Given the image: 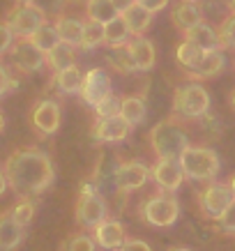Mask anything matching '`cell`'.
Here are the masks:
<instances>
[{
  "mask_svg": "<svg viewBox=\"0 0 235 251\" xmlns=\"http://www.w3.org/2000/svg\"><path fill=\"white\" fill-rule=\"evenodd\" d=\"M5 177L16 196L32 198L46 191L55 180L53 164L49 154L37 148H19L5 159Z\"/></svg>",
  "mask_w": 235,
  "mask_h": 251,
  "instance_id": "cell-1",
  "label": "cell"
},
{
  "mask_svg": "<svg viewBox=\"0 0 235 251\" xmlns=\"http://www.w3.org/2000/svg\"><path fill=\"white\" fill-rule=\"evenodd\" d=\"M189 145V136L182 127L178 118H166V120L157 122L150 131V148L157 157H173L178 159L182 150Z\"/></svg>",
  "mask_w": 235,
  "mask_h": 251,
  "instance_id": "cell-2",
  "label": "cell"
},
{
  "mask_svg": "<svg viewBox=\"0 0 235 251\" xmlns=\"http://www.w3.org/2000/svg\"><path fill=\"white\" fill-rule=\"evenodd\" d=\"M178 161H180L184 177H189V180L208 182V180H214L217 173H219V157L210 148L187 145L178 157Z\"/></svg>",
  "mask_w": 235,
  "mask_h": 251,
  "instance_id": "cell-3",
  "label": "cell"
},
{
  "mask_svg": "<svg viewBox=\"0 0 235 251\" xmlns=\"http://www.w3.org/2000/svg\"><path fill=\"white\" fill-rule=\"evenodd\" d=\"M210 108V95L203 85L189 83L175 88L173 95V115L175 118H203Z\"/></svg>",
  "mask_w": 235,
  "mask_h": 251,
  "instance_id": "cell-4",
  "label": "cell"
},
{
  "mask_svg": "<svg viewBox=\"0 0 235 251\" xmlns=\"http://www.w3.org/2000/svg\"><path fill=\"white\" fill-rule=\"evenodd\" d=\"M141 217H143L145 224H150L155 228H166V226H173L178 221L180 205H178L175 196L161 191V194H155V196L141 203Z\"/></svg>",
  "mask_w": 235,
  "mask_h": 251,
  "instance_id": "cell-5",
  "label": "cell"
},
{
  "mask_svg": "<svg viewBox=\"0 0 235 251\" xmlns=\"http://www.w3.org/2000/svg\"><path fill=\"white\" fill-rule=\"evenodd\" d=\"M5 23L14 32V37H28L46 23V12L37 2H16L5 14Z\"/></svg>",
  "mask_w": 235,
  "mask_h": 251,
  "instance_id": "cell-6",
  "label": "cell"
},
{
  "mask_svg": "<svg viewBox=\"0 0 235 251\" xmlns=\"http://www.w3.org/2000/svg\"><path fill=\"white\" fill-rule=\"evenodd\" d=\"M7 53L12 55L14 67L23 74H35L46 65V53L39 51L28 37H14Z\"/></svg>",
  "mask_w": 235,
  "mask_h": 251,
  "instance_id": "cell-7",
  "label": "cell"
},
{
  "mask_svg": "<svg viewBox=\"0 0 235 251\" xmlns=\"http://www.w3.org/2000/svg\"><path fill=\"white\" fill-rule=\"evenodd\" d=\"M74 217L76 224L83 226V228H95L99 221H104L108 217V205L104 196L92 191V194H78V201H76L74 207Z\"/></svg>",
  "mask_w": 235,
  "mask_h": 251,
  "instance_id": "cell-8",
  "label": "cell"
},
{
  "mask_svg": "<svg viewBox=\"0 0 235 251\" xmlns=\"http://www.w3.org/2000/svg\"><path fill=\"white\" fill-rule=\"evenodd\" d=\"M78 95L88 106H97L102 99L111 95V76L104 67H92L88 69L81 78V88H78Z\"/></svg>",
  "mask_w": 235,
  "mask_h": 251,
  "instance_id": "cell-9",
  "label": "cell"
},
{
  "mask_svg": "<svg viewBox=\"0 0 235 251\" xmlns=\"http://www.w3.org/2000/svg\"><path fill=\"white\" fill-rule=\"evenodd\" d=\"M235 201V194L231 189V184H210L208 189H203L198 194V203L203 210L205 217L217 219L224 210Z\"/></svg>",
  "mask_w": 235,
  "mask_h": 251,
  "instance_id": "cell-10",
  "label": "cell"
},
{
  "mask_svg": "<svg viewBox=\"0 0 235 251\" xmlns=\"http://www.w3.org/2000/svg\"><path fill=\"white\" fill-rule=\"evenodd\" d=\"M150 177V168L141 164V161H122L118 164L115 168V175H113V184L118 191H134V189H141Z\"/></svg>",
  "mask_w": 235,
  "mask_h": 251,
  "instance_id": "cell-11",
  "label": "cell"
},
{
  "mask_svg": "<svg viewBox=\"0 0 235 251\" xmlns=\"http://www.w3.org/2000/svg\"><path fill=\"white\" fill-rule=\"evenodd\" d=\"M150 177L157 182V187L164 191H175L180 189L184 173H182L180 161L173 157H159L155 161V166L150 168Z\"/></svg>",
  "mask_w": 235,
  "mask_h": 251,
  "instance_id": "cell-12",
  "label": "cell"
},
{
  "mask_svg": "<svg viewBox=\"0 0 235 251\" xmlns=\"http://www.w3.org/2000/svg\"><path fill=\"white\" fill-rule=\"evenodd\" d=\"M129 131H131V125L118 113L108 115V118H99L92 127V138L99 143H120L129 136Z\"/></svg>",
  "mask_w": 235,
  "mask_h": 251,
  "instance_id": "cell-13",
  "label": "cell"
},
{
  "mask_svg": "<svg viewBox=\"0 0 235 251\" xmlns=\"http://www.w3.org/2000/svg\"><path fill=\"white\" fill-rule=\"evenodd\" d=\"M32 127L42 134V136H51L60 127V106L53 99H42L30 113Z\"/></svg>",
  "mask_w": 235,
  "mask_h": 251,
  "instance_id": "cell-14",
  "label": "cell"
},
{
  "mask_svg": "<svg viewBox=\"0 0 235 251\" xmlns=\"http://www.w3.org/2000/svg\"><path fill=\"white\" fill-rule=\"evenodd\" d=\"M95 242L102 247V249H108V251H118L122 247V242L127 240L125 237V226H122L118 219H104L99 221L95 226Z\"/></svg>",
  "mask_w": 235,
  "mask_h": 251,
  "instance_id": "cell-15",
  "label": "cell"
},
{
  "mask_svg": "<svg viewBox=\"0 0 235 251\" xmlns=\"http://www.w3.org/2000/svg\"><path fill=\"white\" fill-rule=\"evenodd\" d=\"M224 53L219 49L217 51H203L198 55V60L187 69L189 78H210V76H217L221 69H224Z\"/></svg>",
  "mask_w": 235,
  "mask_h": 251,
  "instance_id": "cell-16",
  "label": "cell"
},
{
  "mask_svg": "<svg viewBox=\"0 0 235 251\" xmlns=\"http://www.w3.org/2000/svg\"><path fill=\"white\" fill-rule=\"evenodd\" d=\"M182 32H184V39H189L191 44H196L201 51H217V49H221L217 30L203 21H198L196 25H191V28H187Z\"/></svg>",
  "mask_w": 235,
  "mask_h": 251,
  "instance_id": "cell-17",
  "label": "cell"
},
{
  "mask_svg": "<svg viewBox=\"0 0 235 251\" xmlns=\"http://www.w3.org/2000/svg\"><path fill=\"white\" fill-rule=\"evenodd\" d=\"M53 28L58 32L60 42L65 44H72V46H78L81 44V32H83V21L76 19V16H69V14H55V21H53Z\"/></svg>",
  "mask_w": 235,
  "mask_h": 251,
  "instance_id": "cell-18",
  "label": "cell"
},
{
  "mask_svg": "<svg viewBox=\"0 0 235 251\" xmlns=\"http://www.w3.org/2000/svg\"><path fill=\"white\" fill-rule=\"evenodd\" d=\"M129 44V51L134 55V62H136L138 72H150L155 67V62H157V51H155V44H152L150 39H145L143 35L141 37H134Z\"/></svg>",
  "mask_w": 235,
  "mask_h": 251,
  "instance_id": "cell-19",
  "label": "cell"
},
{
  "mask_svg": "<svg viewBox=\"0 0 235 251\" xmlns=\"http://www.w3.org/2000/svg\"><path fill=\"white\" fill-rule=\"evenodd\" d=\"M23 240V226L14 221L12 212L0 214V251H12L16 249Z\"/></svg>",
  "mask_w": 235,
  "mask_h": 251,
  "instance_id": "cell-20",
  "label": "cell"
},
{
  "mask_svg": "<svg viewBox=\"0 0 235 251\" xmlns=\"http://www.w3.org/2000/svg\"><path fill=\"white\" fill-rule=\"evenodd\" d=\"M171 21L180 30H187L191 25H196L198 21H203V14H201V7L196 5V0H180L171 12Z\"/></svg>",
  "mask_w": 235,
  "mask_h": 251,
  "instance_id": "cell-21",
  "label": "cell"
},
{
  "mask_svg": "<svg viewBox=\"0 0 235 251\" xmlns=\"http://www.w3.org/2000/svg\"><path fill=\"white\" fill-rule=\"evenodd\" d=\"M120 16H122V21L127 23L129 35H134V37H141V35L152 25V12H148L145 7H141L138 2L129 5Z\"/></svg>",
  "mask_w": 235,
  "mask_h": 251,
  "instance_id": "cell-22",
  "label": "cell"
},
{
  "mask_svg": "<svg viewBox=\"0 0 235 251\" xmlns=\"http://www.w3.org/2000/svg\"><path fill=\"white\" fill-rule=\"evenodd\" d=\"M106 60L108 65L118 72V74H134L138 72L136 62H134V55L129 51V44H115V46H108V53H106Z\"/></svg>",
  "mask_w": 235,
  "mask_h": 251,
  "instance_id": "cell-23",
  "label": "cell"
},
{
  "mask_svg": "<svg viewBox=\"0 0 235 251\" xmlns=\"http://www.w3.org/2000/svg\"><path fill=\"white\" fill-rule=\"evenodd\" d=\"M76 60V46L65 44V42H58V44L46 51V65L51 67V72H60V69L74 65Z\"/></svg>",
  "mask_w": 235,
  "mask_h": 251,
  "instance_id": "cell-24",
  "label": "cell"
},
{
  "mask_svg": "<svg viewBox=\"0 0 235 251\" xmlns=\"http://www.w3.org/2000/svg\"><path fill=\"white\" fill-rule=\"evenodd\" d=\"M81 78H83V74H81V69L76 67V65H69V67L60 69V72H53L55 88H58L60 92H65V95H74V92H78V88H81Z\"/></svg>",
  "mask_w": 235,
  "mask_h": 251,
  "instance_id": "cell-25",
  "label": "cell"
},
{
  "mask_svg": "<svg viewBox=\"0 0 235 251\" xmlns=\"http://www.w3.org/2000/svg\"><path fill=\"white\" fill-rule=\"evenodd\" d=\"M115 16H120V12L113 7L111 0H85V19L108 23L113 21Z\"/></svg>",
  "mask_w": 235,
  "mask_h": 251,
  "instance_id": "cell-26",
  "label": "cell"
},
{
  "mask_svg": "<svg viewBox=\"0 0 235 251\" xmlns=\"http://www.w3.org/2000/svg\"><path fill=\"white\" fill-rule=\"evenodd\" d=\"M120 115L134 127V125H141L145 118V101L141 95H129L120 101Z\"/></svg>",
  "mask_w": 235,
  "mask_h": 251,
  "instance_id": "cell-27",
  "label": "cell"
},
{
  "mask_svg": "<svg viewBox=\"0 0 235 251\" xmlns=\"http://www.w3.org/2000/svg\"><path fill=\"white\" fill-rule=\"evenodd\" d=\"M104 44V23L92 21V19H85L83 21V32H81V49L90 51V49H97V46Z\"/></svg>",
  "mask_w": 235,
  "mask_h": 251,
  "instance_id": "cell-28",
  "label": "cell"
},
{
  "mask_svg": "<svg viewBox=\"0 0 235 251\" xmlns=\"http://www.w3.org/2000/svg\"><path fill=\"white\" fill-rule=\"evenodd\" d=\"M129 42V28L127 23L122 21V16H115L113 21L104 23V44L115 46V44H125Z\"/></svg>",
  "mask_w": 235,
  "mask_h": 251,
  "instance_id": "cell-29",
  "label": "cell"
},
{
  "mask_svg": "<svg viewBox=\"0 0 235 251\" xmlns=\"http://www.w3.org/2000/svg\"><path fill=\"white\" fill-rule=\"evenodd\" d=\"M28 39H30L32 44L37 46L39 51H51L58 42H60V37H58V32H55L53 25H49V23H44V25H39L37 30L32 32V35H28Z\"/></svg>",
  "mask_w": 235,
  "mask_h": 251,
  "instance_id": "cell-30",
  "label": "cell"
},
{
  "mask_svg": "<svg viewBox=\"0 0 235 251\" xmlns=\"http://www.w3.org/2000/svg\"><path fill=\"white\" fill-rule=\"evenodd\" d=\"M203 53L201 49H198L196 44H191L189 39H184L180 46H178V51H175V58H178V62H180L184 69H189L194 62L198 60V55Z\"/></svg>",
  "mask_w": 235,
  "mask_h": 251,
  "instance_id": "cell-31",
  "label": "cell"
},
{
  "mask_svg": "<svg viewBox=\"0 0 235 251\" xmlns=\"http://www.w3.org/2000/svg\"><path fill=\"white\" fill-rule=\"evenodd\" d=\"M217 35H219V42L221 46H228V49H235V12H231V14L221 21L219 30H217Z\"/></svg>",
  "mask_w": 235,
  "mask_h": 251,
  "instance_id": "cell-32",
  "label": "cell"
},
{
  "mask_svg": "<svg viewBox=\"0 0 235 251\" xmlns=\"http://www.w3.org/2000/svg\"><path fill=\"white\" fill-rule=\"evenodd\" d=\"M95 249H97V242L90 235H72L62 244V251H95Z\"/></svg>",
  "mask_w": 235,
  "mask_h": 251,
  "instance_id": "cell-33",
  "label": "cell"
},
{
  "mask_svg": "<svg viewBox=\"0 0 235 251\" xmlns=\"http://www.w3.org/2000/svg\"><path fill=\"white\" fill-rule=\"evenodd\" d=\"M9 212H12L14 221H19L21 226H28V224L32 221V217H35V205H32L28 198H23L21 203H16V205L12 207Z\"/></svg>",
  "mask_w": 235,
  "mask_h": 251,
  "instance_id": "cell-34",
  "label": "cell"
},
{
  "mask_svg": "<svg viewBox=\"0 0 235 251\" xmlns=\"http://www.w3.org/2000/svg\"><path fill=\"white\" fill-rule=\"evenodd\" d=\"M120 101L122 99H118L111 92V95H106V97L99 101L97 106H95V113H97V118H108V115H118L120 113Z\"/></svg>",
  "mask_w": 235,
  "mask_h": 251,
  "instance_id": "cell-35",
  "label": "cell"
},
{
  "mask_svg": "<svg viewBox=\"0 0 235 251\" xmlns=\"http://www.w3.org/2000/svg\"><path fill=\"white\" fill-rule=\"evenodd\" d=\"M217 221H219V226L224 233H235V201L217 217Z\"/></svg>",
  "mask_w": 235,
  "mask_h": 251,
  "instance_id": "cell-36",
  "label": "cell"
},
{
  "mask_svg": "<svg viewBox=\"0 0 235 251\" xmlns=\"http://www.w3.org/2000/svg\"><path fill=\"white\" fill-rule=\"evenodd\" d=\"M16 88H19V81H16L14 76H9V72L5 65H0V97L12 90H16Z\"/></svg>",
  "mask_w": 235,
  "mask_h": 251,
  "instance_id": "cell-37",
  "label": "cell"
},
{
  "mask_svg": "<svg viewBox=\"0 0 235 251\" xmlns=\"http://www.w3.org/2000/svg\"><path fill=\"white\" fill-rule=\"evenodd\" d=\"M12 42H14V32L9 30V25L5 23V19H0V58L9 51Z\"/></svg>",
  "mask_w": 235,
  "mask_h": 251,
  "instance_id": "cell-38",
  "label": "cell"
},
{
  "mask_svg": "<svg viewBox=\"0 0 235 251\" xmlns=\"http://www.w3.org/2000/svg\"><path fill=\"white\" fill-rule=\"evenodd\" d=\"M39 7L44 9L46 14L51 12V14H60L62 9H65V5H67V0H35Z\"/></svg>",
  "mask_w": 235,
  "mask_h": 251,
  "instance_id": "cell-39",
  "label": "cell"
},
{
  "mask_svg": "<svg viewBox=\"0 0 235 251\" xmlns=\"http://www.w3.org/2000/svg\"><path fill=\"white\" fill-rule=\"evenodd\" d=\"M134 2H138L141 7H145L148 12H152V14L161 12V9L168 5V0H134Z\"/></svg>",
  "mask_w": 235,
  "mask_h": 251,
  "instance_id": "cell-40",
  "label": "cell"
},
{
  "mask_svg": "<svg viewBox=\"0 0 235 251\" xmlns=\"http://www.w3.org/2000/svg\"><path fill=\"white\" fill-rule=\"evenodd\" d=\"M118 251H152V249L148 247V242H143V240H125Z\"/></svg>",
  "mask_w": 235,
  "mask_h": 251,
  "instance_id": "cell-41",
  "label": "cell"
},
{
  "mask_svg": "<svg viewBox=\"0 0 235 251\" xmlns=\"http://www.w3.org/2000/svg\"><path fill=\"white\" fill-rule=\"evenodd\" d=\"M111 2H113V7L118 9L120 14H122V12H125V9L129 7V5H134V0H111Z\"/></svg>",
  "mask_w": 235,
  "mask_h": 251,
  "instance_id": "cell-42",
  "label": "cell"
},
{
  "mask_svg": "<svg viewBox=\"0 0 235 251\" xmlns=\"http://www.w3.org/2000/svg\"><path fill=\"white\" fill-rule=\"evenodd\" d=\"M7 187H9V184H7V177H5V171L0 168V196L5 194V189H7Z\"/></svg>",
  "mask_w": 235,
  "mask_h": 251,
  "instance_id": "cell-43",
  "label": "cell"
},
{
  "mask_svg": "<svg viewBox=\"0 0 235 251\" xmlns=\"http://www.w3.org/2000/svg\"><path fill=\"white\" fill-rule=\"evenodd\" d=\"M2 127H5V118H2V113H0V131H2Z\"/></svg>",
  "mask_w": 235,
  "mask_h": 251,
  "instance_id": "cell-44",
  "label": "cell"
},
{
  "mask_svg": "<svg viewBox=\"0 0 235 251\" xmlns=\"http://www.w3.org/2000/svg\"><path fill=\"white\" fill-rule=\"evenodd\" d=\"M226 2H228V5H231V9H233V12H235V0H226Z\"/></svg>",
  "mask_w": 235,
  "mask_h": 251,
  "instance_id": "cell-45",
  "label": "cell"
},
{
  "mask_svg": "<svg viewBox=\"0 0 235 251\" xmlns=\"http://www.w3.org/2000/svg\"><path fill=\"white\" fill-rule=\"evenodd\" d=\"M231 189H233V194H235V177L231 180Z\"/></svg>",
  "mask_w": 235,
  "mask_h": 251,
  "instance_id": "cell-46",
  "label": "cell"
},
{
  "mask_svg": "<svg viewBox=\"0 0 235 251\" xmlns=\"http://www.w3.org/2000/svg\"><path fill=\"white\" fill-rule=\"evenodd\" d=\"M67 2H83L85 5V0H67Z\"/></svg>",
  "mask_w": 235,
  "mask_h": 251,
  "instance_id": "cell-47",
  "label": "cell"
},
{
  "mask_svg": "<svg viewBox=\"0 0 235 251\" xmlns=\"http://www.w3.org/2000/svg\"><path fill=\"white\" fill-rule=\"evenodd\" d=\"M16 2H35V0H16Z\"/></svg>",
  "mask_w": 235,
  "mask_h": 251,
  "instance_id": "cell-48",
  "label": "cell"
},
{
  "mask_svg": "<svg viewBox=\"0 0 235 251\" xmlns=\"http://www.w3.org/2000/svg\"><path fill=\"white\" fill-rule=\"evenodd\" d=\"M173 251H189V249H173Z\"/></svg>",
  "mask_w": 235,
  "mask_h": 251,
  "instance_id": "cell-49",
  "label": "cell"
},
{
  "mask_svg": "<svg viewBox=\"0 0 235 251\" xmlns=\"http://www.w3.org/2000/svg\"><path fill=\"white\" fill-rule=\"evenodd\" d=\"M233 106H235V95H233Z\"/></svg>",
  "mask_w": 235,
  "mask_h": 251,
  "instance_id": "cell-50",
  "label": "cell"
}]
</instances>
